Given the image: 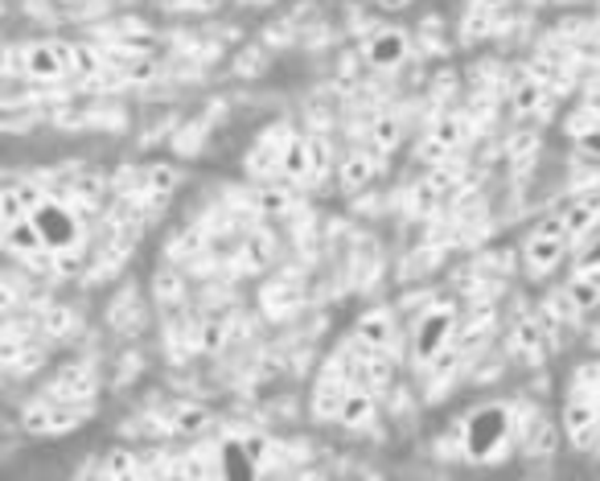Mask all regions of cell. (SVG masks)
I'll list each match as a JSON object with an SVG mask.
<instances>
[{
  "mask_svg": "<svg viewBox=\"0 0 600 481\" xmlns=\"http://www.w3.org/2000/svg\"><path fill=\"white\" fill-rule=\"evenodd\" d=\"M514 437H518V420L510 404H485L461 428V452L469 461H498L506 457Z\"/></svg>",
  "mask_w": 600,
  "mask_h": 481,
  "instance_id": "obj_1",
  "label": "cell"
},
{
  "mask_svg": "<svg viewBox=\"0 0 600 481\" xmlns=\"http://www.w3.org/2000/svg\"><path fill=\"white\" fill-rule=\"evenodd\" d=\"M568 248H571V234L568 227H564V219L539 222V227L527 234V243H523V268H527V276L547 280L559 263H564Z\"/></svg>",
  "mask_w": 600,
  "mask_h": 481,
  "instance_id": "obj_2",
  "label": "cell"
},
{
  "mask_svg": "<svg viewBox=\"0 0 600 481\" xmlns=\"http://www.w3.org/2000/svg\"><path fill=\"white\" fill-rule=\"evenodd\" d=\"M456 330V313L453 305H432L424 309L420 317L411 321V354H415V363L428 366L436 358L444 346H449V337Z\"/></svg>",
  "mask_w": 600,
  "mask_h": 481,
  "instance_id": "obj_3",
  "label": "cell"
},
{
  "mask_svg": "<svg viewBox=\"0 0 600 481\" xmlns=\"http://www.w3.org/2000/svg\"><path fill=\"white\" fill-rule=\"evenodd\" d=\"M91 416V404H71V399H54V395H42L38 404L25 408V432L33 437H59V432H71Z\"/></svg>",
  "mask_w": 600,
  "mask_h": 481,
  "instance_id": "obj_4",
  "label": "cell"
},
{
  "mask_svg": "<svg viewBox=\"0 0 600 481\" xmlns=\"http://www.w3.org/2000/svg\"><path fill=\"white\" fill-rule=\"evenodd\" d=\"M350 387H354V370H350L346 351H341L337 358H329V363L322 366V375L313 383V416H317V420H337V411L346 404Z\"/></svg>",
  "mask_w": 600,
  "mask_h": 481,
  "instance_id": "obj_5",
  "label": "cell"
},
{
  "mask_svg": "<svg viewBox=\"0 0 600 481\" xmlns=\"http://www.w3.org/2000/svg\"><path fill=\"white\" fill-rule=\"evenodd\" d=\"M30 219L38 222V231H42L45 248H50V251H74L78 243H83V222H78V215H74L66 202L45 198Z\"/></svg>",
  "mask_w": 600,
  "mask_h": 481,
  "instance_id": "obj_6",
  "label": "cell"
},
{
  "mask_svg": "<svg viewBox=\"0 0 600 481\" xmlns=\"http://www.w3.org/2000/svg\"><path fill=\"white\" fill-rule=\"evenodd\" d=\"M564 432H568L571 449H597V437H600V399H592V395H580L571 391L568 404H564Z\"/></svg>",
  "mask_w": 600,
  "mask_h": 481,
  "instance_id": "obj_7",
  "label": "cell"
},
{
  "mask_svg": "<svg viewBox=\"0 0 600 481\" xmlns=\"http://www.w3.org/2000/svg\"><path fill=\"white\" fill-rule=\"evenodd\" d=\"M354 337H358L362 346H370V351H382L396 358V346H399L396 313H391V309H370V313H362L358 325H354Z\"/></svg>",
  "mask_w": 600,
  "mask_h": 481,
  "instance_id": "obj_8",
  "label": "cell"
},
{
  "mask_svg": "<svg viewBox=\"0 0 600 481\" xmlns=\"http://www.w3.org/2000/svg\"><path fill=\"white\" fill-rule=\"evenodd\" d=\"M408 59H411V38L403 30H396V25L379 30L367 42V62L375 71H396V66H403Z\"/></svg>",
  "mask_w": 600,
  "mask_h": 481,
  "instance_id": "obj_9",
  "label": "cell"
},
{
  "mask_svg": "<svg viewBox=\"0 0 600 481\" xmlns=\"http://www.w3.org/2000/svg\"><path fill=\"white\" fill-rule=\"evenodd\" d=\"M461 136H465L461 119L440 116L436 124H428V136H424V145H420V160H424V165H440L444 157H453L456 148H461Z\"/></svg>",
  "mask_w": 600,
  "mask_h": 481,
  "instance_id": "obj_10",
  "label": "cell"
},
{
  "mask_svg": "<svg viewBox=\"0 0 600 481\" xmlns=\"http://www.w3.org/2000/svg\"><path fill=\"white\" fill-rule=\"evenodd\" d=\"M21 71L30 74V79H38V83H54V79H62L66 71V62H62L59 54V42H30L25 50H21Z\"/></svg>",
  "mask_w": 600,
  "mask_h": 481,
  "instance_id": "obj_11",
  "label": "cell"
},
{
  "mask_svg": "<svg viewBox=\"0 0 600 481\" xmlns=\"http://www.w3.org/2000/svg\"><path fill=\"white\" fill-rule=\"evenodd\" d=\"M45 395H54V399H71V404H91V395H95L91 366H83V363L62 366L59 375H54V383L45 387Z\"/></svg>",
  "mask_w": 600,
  "mask_h": 481,
  "instance_id": "obj_12",
  "label": "cell"
},
{
  "mask_svg": "<svg viewBox=\"0 0 600 481\" xmlns=\"http://www.w3.org/2000/svg\"><path fill=\"white\" fill-rule=\"evenodd\" d=\"M559 219H564V227H568L571 243H585L588 234L600 227V186L592 194H580V198H576Z\"/></svg>",
  "mask_w": 600,
  "mask_h": 481,
  "instance_id": "obj_13",
  "label": "cell"
},
{
  "mask_svg": "<svg viewBox=\"0 0 600 481\" xmlns=\"http://www.w3.org/2000/svg\"><path fill=\"white\" fill-rule=\"evenodd\" d=\"M375 416H379V395L370 391V387H362V383H354L341 411H337V424L341 428H370Z\"/></svg>",
  "mask_w": 600,
  "mask_h": 481,
  "instance_id": "obj_14",
  "label": "cell"
},
{
  "mask_svg": "<svg viewBox=\"0 0 600 481\" xmlns=\"http://www.w3.org/2000/svg\"><path fill=\"white\" fill-rule=\"evenodd\" d=\"M288 140H293V132L288 128H272L260 140V145L251 148V160L248 169L255 177H267V174H280V160H284V148H288Z\"/></svg>",
  "mask_w": 600,
  "mask_h": 481,
  "instance_id": "obj_15",
  "label": "cell"
},
{
  "mask_svg": "<svg viewBox=\"0 0 600 481\" xmlns=\"http://www.w3.org/2000/svg\"><path fill=\"white\" fill-rule=\"evenodd\" d=\"M510 351L518 354V358H530V363H539L543 354L551 351V330H547L539 317H523V321H518V330H514Z\"/></svg>",
  "mask_w": 600,
  "mask_h": 481,
  "instance_id": "obj_16",
  "label": "cell"
},
{
  "mask_svg": "<svg viewBox=\"0 0 600 481\" xmlns=\"http://www.w3.org/2000/svg\"><path fill=\"white\" fill-rule=\"evenodd\" d=\"M564 296H568V305L576 313H592L600 305V268H576Z\"/></svg>",
  "mask_w": 600,
  "mask_h": 481,
  "instance_id": "obj_17",
  "label": "cell"
},
{
  "mask_svg": "<svg viewBox=\"0 0 600 481\" xmlns=\"http://www.w3.org/2000/svg\"><path fill=\"white\" fill-rule=\"evenodd\" d=\"M506 4H510V0H469L465 30H461V38H465V42H477V38H485V33L494 30V17H498Z\"/></svg>",
  "mask_w": 600,
  "mask_h": 481,
  "instance_id": "obj_18",
  "label": "cell"
},
{
  "mask_svg": "<svg viewBox=\"0 0 600 481\" xmlns=\"http://www.w3.org/2000/svg\"><path fill=\"white\" fill-rule=\"evenodd\" d=\"M280 174L288 177V181H296V186L313 181V153H308V140H301V136H293V140H288V148H284V160H280Z\"/></svg>",
  "mask_w": 600,
  "mask_h": 481,
  "instance_id": "obj_19",
  "label": "cell"
},
{
  "mask_svg": "<svg viewBox=\"0 0 600 481\" xmlns=\"http://www.w3.org/2000/svg\"><path fill=\"white\" fill-rule=\"evenodd\" d=\"M370 177H375V153H362V148H354L341 157V186L346 190H367Z\"/></svg>",
  "mask_w": 600,
  "mask_h": 481,
  "instance_id": "obj_20",
  "label": "cell"
},
{
  "mask_svg": "<svg viewBox=\"0 0 600 481\" xmlns=\"http://www.w3.org/2000/svg\"><path fill=\"white\" fill-rule=\"evenodd\" d=\"M523 449H527V457H551V452L559 449V428L556 420H535L523 432Z\"/></svg>",
  "mask_w": 600,
  "mask_h": 481,
  "instance_id": "obj_21",
  "label": "cell"
},
{
  "mask_svg": "<svg viewBox=\"0 0 600 481\" xmlns=\"http://www.w3.org/2000/svg\"><path fill=\"white\" fill-rule=\"evenodd\" d=\"M543 100H547V91H543L539 79H518L514 83V116H535L543 107Z\"/></svg>",
  "mask_w": 600,
  "mask_h": 481,
  "instance_id": "obj_22",
  "label": "cell"
},
{
  "mask_svg": "<svg viewBox=\"0 0 600 481\" xmlns=\"http://www.w3.org/2000/svg\"><path fill=\"white\" fill-rule=\"evenodd\" d=\"M206 428H210V411L206 408H198V404H177L173 408V432H181V437H198Z\"/></svg>",
  "mask_w": 600,
  "mask_h": 481,
  "instance_id": "obj_23",
  "label": "cell"
},
{
  "mask_svg": "<svg viewBox=\"0 0 600 481\" xmlns=\"http://www.w3.org/2000/svg\"><path fill=\"white\" fill-rule=\"evenodd\" d=\"M399 145V124L391 116H379L375 124L367 128V148L379 157V153H391Z\"/></svg>",
  "mask_w": 600,
  "mask_h": 481,
  "instance_id": "obj_24",
  "label": "cell"
},
{
  "mask_svg": "<svg viewBox=\"0 0 600 481\" xmlns=\"http://www.w3.org/2000/svg\"><path fill=\"white\" fill-rule=\"evenodd\" d=\"M177 186H181V169H173V165H152L145 174V190L152 198H169Z\"/></svg>",
  "mask_w": 600,
  "mask_h": 481,
  "instance_id": "obj_25",
  "label": "cell"
},
{
  "mask_svg": "<svg viewBox=\"0 0 600 481\" xmlns=\"http://www.w3.org/2000/svg\"><path fill=\"white\" fill-rule=\"evenodd\" d=\"M99 71H103L99 50H91V45H74L71 74H78V79H99Z\"/></svg>",
  "mask_w": 600,
  "mask_h": 481,
  "instance_id": "obj_26",
  "label": "cell"
},
{
  "mask_svg": "<svg viewBox=\"0 0 600 481\" xmlns=\"http://www.w3.org/2000/svg\"><path fill=\"white\" fill-rule=\"evenodd\" d=\"M0 219H4V227H9V222L30 219V206H25V198H21L17 186H9V190L0 194Z\"/></svg>",
  "mask_w": 600,
  "mask_h": 481,
  "instance_id": "obj_27",
  "label": "cell"
},
{
  "mask_svg": "<svg viewBox=\"0 0 600 481\" xmlns=\"http://www.w3.org/2000/svg\"><path fill=\"white\" fill-rule=\"evenodd\" d=\"M116 62L124 66V79H133V83H148V79L157 74V66H152L148 54H119Z\"/></svg>",
  "mask_w": 600,
  "mask_h": 481,
  "instance_id": "obj_28",
  "label": "cell"
},
{
  "mask_svg": "<svg viewBox=\"0 0 600 481\" xmlns=\"http://www.w3.org/2000/svg\"><path fill=\"white\" fill-rule=\"evenodd\" d=\"M571 391L580 395H592V399H600V363H588L576 370V379H571Z\"/></svg>",
  "mask_w": 600,
  "mask_h": 481,
  "instance_id": "obj_29",
  "label": "cell"
},
{
  "mask_svg": "<svg viewBox=\"0 0 600 481\" xmlns=\"http://www.w3.org/2000/svg\"><path fill=\"white\" fill-rule=\"evenodd\" d=\"M440 202V186L436 181H424V186H415V215H428V210H436Z\"/></svg>",
  "mask_w": 600,
  "mask_h": 481,
  "instance_id": "obj_30",
  "label": "cell"
},
{
  "mask_svg": "<svg viewBox=\"0 0 600 481\" xmlns=\"http://www.w3.org/2000/svg\"><path fill=\"white\" fill-rule=\"evenodd\" d=\"M103 473H112V478H119V473H136V457L128 449H116L112 452V461L103 466Z\"/></svg>",
  "mask_w": 600,
  "mask_h": 481,
  "instance_id": "obj_31",
  "label": "cell"
},
{
  "mask_svg": "<svg viewBox=\"0 0 600 481\" xmlns=\"http://www.w3.org/2000/svg\"><path fill=\"white\" fill-rule=\"evenodd\" d=\"M576 268H600V227L588 234V243L580 248V260H576Z\"/></svg>",
  "mask_w": 600,
  "mask_h": 481,
  "instance_id": "obj_32",
  "label": "cell"
},
{
  "mask_svg": "<svg viewBox=\"0 0 600 481\" xmlns=\"http://www.w3.org/2000/svg\"><path fill=\"white\" fill-rule=\"evenodd\" d=\"M308 153H313V177L329 174V157H334L329 145H325V140H308Z\"/></svg>",
  "mask_w": 600,
  "mask_h": 481,
  "instance_id": "obj_33",
  "label": "cell"
},
{
  "mask_svg": "<svg viewBox=\"0 0 600 481\" xmlns=\"http://www.w3.org/2000/svg\"><path fill=\"white\" fill-rule=\"evenodd\" d=\"M576 148H580V153H585V157L600 160V124H597V128L580 132V136H576Z\"/></svg>",
  "mask_w": 600,
  "mask_h": 481,
  "instance_id": "obj_34",
  "label": "cell"
},
{
  "mask_svg": "<svg viewBox=\"0 0 600 481\" xmlns=\"http://www.w3.org/2000/svg\"><path fill=\"white\" fill-rule=\"evenodd\" d=\"M535 145H539V136H535V132H518V136H514V145H510V153H514V157H523V153H535Z\"/></svg>",
  "mask_w": 600,
  "mask_h": 481,
  "instance_id": "obj_35",
  "label": "cell"
},
{
  "mask_svg": "<svg viewBox=\"0 0 600 481\" xmlns=\"http://www.w3.org/2000/svg\"><path fill=\"white\" fill-rule=\"evenodd\" d=\"M66 13H95L103 0H59Z\"/></svg>",
  "mask_w": 600,
  "mask_h": 481,
  "instance_id": "obj_36",
  "label": "cell"
},
{
  "mask_svg": "<svg viewBox=\"0 0 600 481\" xmlns=\"http://www.w3.org/2000/svg\"><path fill=\"white\" fill-rule=\"evenodd\" d=\"M157 284H161V301H165V296H177V280L173 276H165V272H161V276H157Z\"/></svg>",
  "mask_w": 600,
  "mask_h": 481,
  "instance_id": "obj_37",
  "label": "cell"
},
{
  "mask_svg": "<svg viewBox=\"0 0 600 481\" xmlns=\"http://www.w3.org/2000/svg\"><path fill=\"white\" fill-rule=\"evenodd\" d=\"M379 4H387V9H399V4H408V0H379Z\"/></svg>",
  "mask_w": 600,
  "mask_h": 481,
  "instance_id": "obj_38",
  "label": "cell"
},
{
  "mask_svg": "<svg viewBox=\"0 0 600 481\" xmlns=\"http://www.w3.org/2000/svg\"><path fill=\"white\" fill-rule=\"evenodd\" d=\"M592 112H597V116H600V100H597V103H592Z\"/></svg>",
  "mask_w": 600,
  "mask_h": 481,
  "instance_id": "obj_39",
  "label": "cell"
},
{
  "mask_svg": "<svg viewBox=\"0 0 600 481\" xmlns=\"http://www.w3.org/2000/svg\"><path fill=\"white\" fill-rule=\"evenodd\" d=\"M255 4H276V0H255Z\"/></svg>",
  "mask_w": 600,
  "mask_h": 481,
  "instance_id": "obj_40",
  "label": "cell"
},
{
  "mask_svg": "<svg viewBox=\"0 0 600 481\" xmlns=\"http://www.w3.org/2000/svg\"><path fill=\"white\" fill-rule=\"evenodd\" d=\"M597 449H600V437H597Z\"/></svg>",
  "mask_w": 600,
  "mask_h": 481,
  "instance_id": "obj_41",
  "label": "cell"
}]
</instances>
